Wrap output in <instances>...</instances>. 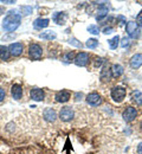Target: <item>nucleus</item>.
I'll use <instances>...</instances> for the list:
<instances>
[{
  "mask_svg": "<svg viewBox=\"0 0 142 154\" xmlns=\"http://www.w3.org/2000/svg\"><path fill=\"white\" fill-rule=\"evenodd\" d=\"M75 57H76V56H75V54H74V52H69V54H66V55H65V60H71V59H75Z\"/></svg>",
  "mask_w": 142,
  "mask_h": 154,
  "instance_id": "obj_30",
  "label": "nucleus"
},
{
  "mask_svg": "<svg viewBox=\"0 0 142 154\" xmlns=\"http://www.w3.org/2000/svg\"><path fill=\"white\" fill-rule=\"evenodd\" d=\"M29 55H30V58L33 59V60L41 59V56H43V49L41 48V45H38V44H31L29 46Z\"/></svg>",
  "mask_w": 142,
  "mask_h": 154,
  "instance_id": "obj_4",
  "label": "nucleus"
},
{
  "mask_svg": "<svg viewBox=\"0 0 142 154\" xmlns=\"http://www.w3.org/2000/svg\"><path fill=\"white\" fill-rule=\"evenodd\" d=\"M119 42H120V37L119 36H115L114 38H111V39H109L108 40V43H109V48L110 49H116L117 46H119Z\"/></svg>",
  "mask_w": 142,
  "mask_h": 154,
  "instance_id": "obj_23",
  "label": "nucleus"
},
{
  "mask_svg": "<svg viewBox=\"0 0 142 154\" xmlns=\"http://www.w3.org/2000/svg\"><path fill=\"white\" fill-rule=\"evenodd\" d=\"M88 31H89L90 33H92V35H98V33H100V29H98L96 25H90V26L88 27Z\"/></svg>",
  "mask_w": 142,
  "mask_h": 154,
  "instance_id": "obj_25",
  "label": "nucleus"
},
{
  "mask_svg": "<svg viewBox=\"0 0 142 154\" xmlns=\"http://www.w3.org/2000/svg\"><path fill=\"white\" fill-rule=\"evenodd\" d=\"M113 31H114L113 27H105V29L103 30V32H104L105 35H110V33H113Z\"/></svg>",
  "mask_w": 142,
  "mask_h": 154,
  "instance_id": "obj_32",
  "label": "nucleus"
},
{
  "mask_svg": "<svg viewBox=\"0 0 142 154\" xmlns=\"http://www.w3.org/2000/svg\"><path fill=\"white\" fill-rule=\"evenodd\" d=\"M86 102L90 106H94V107H97L102 103V97L97 94V93H90L88 96H86Z\"/></svg>",
  "mask_w": 142,
  "mask_h": 154,
  "instance_id": "obj_9",
  "label": "nucleus"
},
{
  "mask_svg": "<svg viewBox=\"0 0 142 154\" xmlns=\"http://www.w3.org/2000/svg\"><path fill=\"white\" fill-rule=\"evenodd\" d=\"M108 12H109V8H108V6L107 5H101L100 7H98V10H97V13H98V16H97V20L102 19L103 17H105L107 14H108Z\"/></svg>",
  "mask_w": 142,
  "mask_h": 154,
  "instance_id": "obj_21",
  "label": "nucleus"
},
{
  "mask_svg": "<svg viewBox=\"0 0 142 154\" xmlns=\"http://www.w3.org/2000/svg\"><path fill=\"white\" fill-rule=\"evenodd\" d=\"M52 19H53L55 23H57L58 25H63V24H65V21L68 19V14L65 12H56L53 14Z\"/></svg>",
  "mask_w": 142,
  "mask_h": 154,
  "instance_id": "obj_15",
  "label": "nucleus"
},
{
  "mask_svg": "<svg viewBox=\"0 0 142 154\" xmlns=\"http://www.w3.org/2000/svg\"><path fill=\"white\" fill-rule=\"evenodd\" d=\"M137 116V109L134 107H127L123 113H122V117L124 119V121L127 122H131L135 120V117Z\"/></svg>",
  "mask_w": 142,
  "mask_h": 154,
  "instance_id": "obj_6",
  "label": "nucleus"
},
{
  "mask_svg": "<svg viewBox=\"0 0 142 154\" xmlns=\"http://www.w3.org/2000/svg\"><path fill=\"white\" fill-rule=\"evenodd\" d=\"M21 16L18 13H14L13 11H11L2 20V29L7 32H12L14 30L18 29V26L20 25Z\"/></svg>",
  "mask_w": 142,
  "mask_h": 154,
  "instance_id": "obj_1",
  "label": "nucleus"
},
{
  "mask_svg": "<svg viewBox=\"0 0 142 154\" xmlns=\"http://www.w3.org/2000/svg\"><path fill=\"white\" fill-rule=\"evenodd\" d=\"M2 2H4V4H14V1H13V0H11V1H5V0H4Z\"/></svg>",
  "mask_w": 142,
  "mask_h": 154,
  "instance_id": "obj_35",
  "label": "nucleus"
},
{
  "mask_svg": "<svg viewBox=\"0 0 142 154\" xmlns=\"http://www.w3.org/2000/svg\"><path fill=\"white\" fill-rule=\"evenodd\" d=\"M70 96H71V94H70V91H68V90H61V91H58L57 94H56V101L57 102H59V103H65V102H68L69 100H70Z\"/></svg>",
  "mask_w": 142,
  "mask_h": 154,
  "instance_id": "obj_12",
  "label": "nucleus"
},
{
  "mask_svg": "<svg viewBox=\"0 0 142 154\" xmlns=\"http://www.w3.org/2000/svg\"><path fill=\"white\" fill-rule=\"evenodd\" d=\"M86 48H89V49H95V48H97V45H98V40L95 38H90L88 42H86Z\"/></svg>",
  "mask_w": 142,
  "mask_h": 154,
  "instance_id": "obj_24",
  "label": "nucleus"
},
{
  "mask_svg": "<svg viewBox=\"0 0 142 154\" xmlns=\"http://www.w3.org/2000/svg\"><path fill=\"white\" fill-rule=\"evenodd\" d=\"M125 30H127V33L130 38H139L140 37V33H141V29L140 26L135 23V21H128L127 25H125Z\"/></svg>",
  "mask_w": 142,
  "mask_h": 154,
  "instance_id": "obj_2",
  "label": "nucleus"
},
{
  "mask_svg": "<svg viewBox=\"0 0 142 154\" xmlns=\"http://www.w3.org/2000/svg\"><path fill=\"white\" fill-rule=\"evenodd\" d=\"M20 10L23 11V13L24 14H30V13H32V7H30V6H21Z\"/></svg>",
  "mask_w": 142,
  "mask_h": 154,
  "instance_id": "obj_26",
  "label": "nucleus"
},
{
  "mask_svg": "<svg viewBox=\"0 0 142 154\" xmlns=\"http://www.w3.org/2000/svg\"><path fill=\"white\" fill-rule=\"evenodd\" d=\"M140 128H141V131H142V121L140 122Z\"/></svg>",
  "mask_w": 142,
  "mask_h": 154,
  "instance_id": "obj_36",
  "label": "nucleus"
},
{
  "mask_svg": "<svg viewBox=\"0 0 142 154\" xmlns=\"http://www.w3.org/2000/svg\"><path fill=\"white\" fill-rule=\"evenodd\" d=\"M131 100H133V102H134L135 104L142 106V93L141 91H137V90L133 91V93H131Z\"/></svg>",
  "mask_w": 142,
  "mask_h": 154,
  "instance_id": "obj_19",
  "label": "nucleus"
},
{
  "mask_svg": "<svg viewBox=\"0 0 142 154\" xmlns=\"http://www.w3.org/2000/svg\"><path fill=\"white\" fill-rule=\"evenodd\" d=\"M43 117H44V120L47 121V122H55L56 119H57V113H56V110L52 109V108H46V109H44V112H43Z\"/></svg>",
  "mask_w": 142,
  "mask_h": 154,
  "instance_id": "obj_10",
  "label": "nucleus"
},
{
  "mask_svg": "<svg viewBox=\"0 0 142 154\" xmlns=\"http://www.w3.org/2000/svg\"><path fill=\"white\" fill-rule=\"evenodd\" d=\"M75 117V112L71 109V107H64L59 112V119L63 122H69Z\"/></svg>",
  "mask_w": 142,
  "mask_h": 154,
  "instance_id": "obj_5",
  "label": "nucleus"
},
{
  "mask_svg": "<svg viewBox=\"0 0 142 154\" xmlns=\"http://www.w3.org/2000/svg\"><path fill=\"white\" fill-rule=\"evenodd\" d=\"M11 94L14 100H20L23 96V88L20 84H13L11 88Z\"/></svg>",
  "mask_w": 142,
  "mask_h": 154,
  "instance_id": "obj_14",
  "label": "nucleus"
},
{
  "mask_svg": "<svg viewBox=\"0 0 142 154\" xmlns=\"http://www.w3.org/2000/svg\"><path fill=\"white\" fill-rule=\"evenodd\" d=\"M5 96H6V93H5V90L0 88V102H1V101L5 98Z\"/></svg>",
  "mask_w": 142,
  "mask_h": 154,
  "instance_id": "obj_33",
  "label": "nucleus"
},
{
  "mask_svg": "<svg viewBox=\"0 0 142 154\" xmlns=\"http://www.w3.org/2000/svg\"><path fill=\"white\" fill-rule=\"evenodd\" d=\"M136 24H137V25H142V10H141V12L136 16Z\"/></svg>",
  "mask_w": 142,
  "mask_h": 154,
  "instance_id": "obj_31",
  "label": "nucleus"
},
{
  "mask_svg": "<svg viewBox=\"0 0 142 154\" xmlns=\"http://www.w3.org/2000/svg\"><path fill=\"white\" fill-rule=\"evenodd\" d=\"M69 43H70L71 45H75V46H77V48H82V44H81V43H78V40H77L76 38H71Z\"/></svg>",
  "mask_w": 142,
  "mask_h": 154,
  "instance_id": "obj_28",
  "label": "nucleus"
},
{
  "mask_svg": "<svg viewBox=\"0 0 142 154\" xmlns=\"http://www.w3.org/2000/svg\"><path fill=\"white\" fill-rule=\"evenodd\" d=\"M103 62H104V59H103V58L96 57L95 58V68H100L102 64H103Z\"/></svg>",
  "mask_w": 142,
  "mask_h": 154,
  "instance_id": "obj_27",
  "label": "nucleus"
},
{
  "mask_svg": "<svg viewBox=\"0 0 142 154\" xmlns=\"http://www.w3.org/2000/svg\"><path fill=\"white\" fill-rule=\"evenodd\" d=\"M110 71H111V76L114 77V78H119L123 74V66L120 65V64H114L111 66Z\"/></svg>",
  "mask_w": 142,
  "mask_h": 154,
  "instance_id": "obj_17",
  "label": "nucleus"
},
{
  "mask_svg": "<svg viewBox=\"0 0 142 154\" xmlns=\"http://www.w3.org/2000/svg\"><path fill=\"white\" fill-rule=\"evenodd\" d=\"M49 24H50V21L49 19H46V18H38V19H36L33 21V27L35 29H38V30H41V29H45V27H47L49 26Z\"/></svg>",
  "mask_w": 142,
  "mask_h": 154,
  "instance_id": "obj_16",
  "label": "nucleus"
},
{
  "mask_svg": "<svg viewBox=\"0 0 142 154\" xmlns=\"http://www.w3.org/2000/svg\"><path fill=\"white\" fill-rule=\"evenodd\" d=\"M8 51H10V54L12 56L18 57V56H20L21 54H23V51H24V45L21 43H12L8 46Z\"/></svg>",
  "mask_w": 142,
  "mask_h": 154,
  "instance_id": "obj_7",
  "label": "nucleus"
},
{
  "mask_svg": "<svg viewBox=\"0 0 142 154\" xmlns=\"http://www.w3.org/2000/svg\"><path fill=\"white\" fill-rule=\"evenodd\" d=\"M121 46H122V48H127V46H129V40H128V38H127V37L122 38Z\"/></svg>",
  "mask_w": 142,
  "mask_h": 154,
  "instance_id": "obj_29",
  "label": "nucleus"
},
{
  "mask_svg": "<svg viewBox=\"0 0 142 154\" xmlns=\"http://www.w3.org/2000/svg\"><path fill=\"white\" fill-rule=\"evenodd\" d=\"M11 56L10 51H8V48L5 46V45H0V59L2 60H7Z\"/></svg>",
  "mask_w": 142,
  "mask_h": 154,
  "instance_id": "obj_20",
  "label": "nucleus"
},
{
  "mask_svg": "<svg viewBox=\"0 0 142 154\" xmlns=\"http://www.w3.org/2000/svg\"><path fill=\"white\" fill-rule=\"evenodd\" d=\"M75 64L78 66H85L89 63V55L86 52H80L76 55V57L74 59Z\"/></svg>",
  "mask_w": 142,
  "mask_h": 154,
  "instance_id": "obj_8",
  "label": "nucleus"
},
{
  "mask_svg": "<svg viewBox=\"0 0 142 154\" xmlns=\"http://www.w3.org/2000/svg\"><path fill=\"white\" fill-rule=\"evenodd\" d=\"M129 64L133 69H139L142 65V54H136L134 55L133 57L130 58L129 60Z\"/></svg>",
  "mask_w": 142,
  "mask_h": 154,
  "instance_id": "obj_13",
  "label": "nucleus"
},
{
  "mask_svg": "<svg viewBox=\"0 0 142 154\" xmlns=\"http://www.w3.org/2000/svg\"><path fill=\"white\" fill-rule=\"evenodd\" d=\"M39 37L41 39H46V40H52V39H56L57 35L53 32V31H45L39 35Z\"/></svg>",
  "mask_w": 142,
  "mask_h": 154,
  "instance_id": "obj_22",
  "label": "nucleus"
},
{
  "mask_svg": "<svg viewBox=\"0 0 142 154\" xmlns=\"http://www.w3.org/2000/svg\"><path fill=\"white\" fill-rule=\"evenodd\" d=\"M30 96H31V98H32L33 101L39 102V101H43V100H44L45 94H44V90H43V89H39V88H32L31 91H30Z\"/></svg>",
  "mask_w": 142,
  "mask_h": 154,
  "instance_id": "obj_11",
  "label": "nucleus"
},
{
  "mask_svg": "<svg viewBox=\"0 0 142 154\" xmlns=\"http://www.w3.org/2000/svg\"><path fill=\"white\" fill-rule=\"evenodd\" d=\"M125 95H127V91L123 87H115V88L111 89V93H110L111 98L117 103L122 102L125 98Z\"/></svg>",
  "mask_w": 142,
  "mask_h": 154,
  "instance_id": "obj_3",
  "label": "nucleus"
},
{
  "mask_svg": "<svg viewBox=\"0 0 142 154\" xmlns=\"http://www.w3.org/2000/svg\"><path fill=\"white\" fill-rule=\"evenodd\" d=\"M110 77H111V71H110L109 66L108 65H104L101 71V79L103 82H109L110 81Z\"/></svg>",
  "mask_w": 142,
  "mask_h": 154,
  "instance_id": "obj_18",
  "label": "nucleus"
},
{
  "mask_svg": "<svg viewBox=\"0 0 142 154\" xmlns=\"http://www.w3.org/2000/svg\"><path fill=\"white\" fill-rule=\"evenodd\" d=\"M136 152H137V154H142V142H141V143H139V145H137Z\"/></svg>",
  "mask_w": 142,
  "mask_h": 154,
  "instance_id": "obj_34",
  "label": "nucleus"
}]
</instances>
